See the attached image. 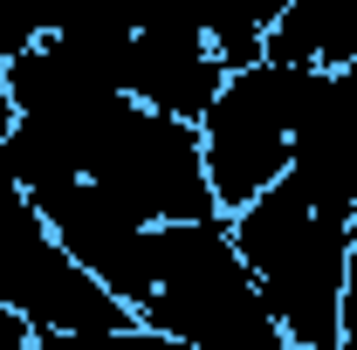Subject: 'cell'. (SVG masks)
I'll use <instances>...</instances> for the list:
<instances>
[{"label": "cell", "instance_id": "cell-2", "mask_svg": "<svg viewBox=\"0 0 357 350\" xmlns=\"http://www.w3.org/2000/svg\"><path fill=\"white\" fill-rule=\"evenodd\" d=\"M227 227H234V254L255 275V296H261L268 323L282 330V344L289 350H337L357 206L323 192L316 178L289 172Z\"/></svg>", "mask_w": 357, "mask_h": 350}, {"label": "cell", "instance_id": "cell-3", "mask_svg": "<svg viewBox=\"0 0 357 350\" xmlns=\"http://www.w3.org/2000/svg\"><path fill=\"white\" fill-rule=\"evenodd\" d=\"M62 42L76 48L96 83L131 96L144 110L192 124L213 110L227 89L220 48L206 35V14H172V21H103V14H62Z\"/></svg>", "mask_w": 357, "mask_h": 350}, {"label": "cell", "instance_id": "cell-5", "mask_svg": "<svg viewBox=\"0 0 357 350\" xmlns=\"http://www.w3.org/2000/svg\"><path fill=\"white\" fill-rule=\"evenodd\" d=\"M0 303L14 309L35 337H110L137 330L117 309V296L62 254V241L48 234V220L28 206V192L0 165Z\"/></svg>", "mask_w": 357, "mask_h": 350}, {"label": "cell", "instance_id": "cell-7", "mask_svg": "<svg viewBox=\"0 0 357 350\" xmlns=\"http://www.w3.org/2000/svg\"><path fill=\"white\" fill-rule=\"evenodd\" d=\"M21 350H178L151 330H110V337H28Z\"/></svg>", "mask_w": 357, "mask_h": 350}, {"label": "cell", "instance_id": "cell-8", "mask_svg": "<svg viewBox=\"0 0 357 350\" xmlns=\"http://www.w3.org/2000/svg\"><path fill=\"white\" fill-rule=\"evenodd\" d=\"M337 350H357V234H351V268H344V316H337Z\"/></svg>", "mask_w": 357, "mask_h": 350}, {"label": "cell", "instance_id": "cell-9", "mask_svg": "<svg viewBox=\"0 0 357 350\" xmlns=\"http://www.w3.org/2000/svg\"><path fill=\"white\" fill-rule=\"evenodd\" d=\"M7 131H14V96H7V76H0V144H7Z\"/></svg>", "mask_w": 357, "mask_h": 350}, {"label": "cell", "instance_id": "cell-4", "mask_svg": "<svg viewBox=\"0 0 357 350\" xmlns=\"http://www.w3.org/2000/svg\"><path fill=\"white\" fill-rule=\"evenodd\" d=\"M310 83L316 76H303V69L255 62V69L227 76V89L213 96V110L199 117V165H206V185H213L220 220L248 213L268 185L289 178Z\"/></svg>", "mask_w": 357, "mask_h": 350}, {"label": "cell", "instance_id": "cell-6", "mask_svg": "<svg viewBox=\"0 0 357 350\" xmlns=\"http://www.w3.org/2000/svg\"><path fill=\"white\" fill-rule=\"evenodd\" d=\"M268 62L303 76H344L357 69V7L344 0H282L268 28Z\"/></svg>", "mask_w": 357, "mask_h": 350}, {"label": "cell", "instance_id": "cell-1", "mask_svg": "<svg viewBox=\"0 0 357 350\" xmlns=\"http://www.w3.org/2000/svg\"><path fill=\"white\" fill-rule=\"evenodd\" d=\"M89 275L117 296L137 330L178 350H289L255 296V275L234 254L227 220L124 234L89 261Z\"/></svg>", "mask_w": 357, "mask_h": 350}]
</instances>
